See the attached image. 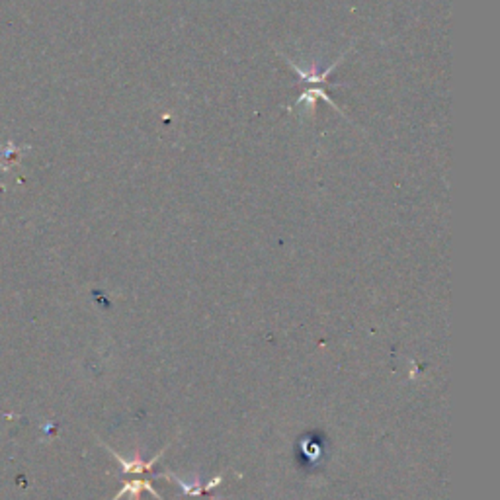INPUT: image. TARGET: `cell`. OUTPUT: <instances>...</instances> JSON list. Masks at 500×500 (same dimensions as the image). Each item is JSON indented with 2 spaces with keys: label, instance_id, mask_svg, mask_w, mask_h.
<instances>
[{
  "label": "cell",
  "instance_id": "obj_1",
  "mask_svg": "<svg viewBox=\"0 0 500 500\" xmlns=\"http://www.w3.org/2000/svg\"><path fill=\"white\" fill-rule=\"evenodd\" d=\"M160 477L174 481L178 487L182 489V492H184V494H190V497H196V494H201V492H208V490H211L213 487H217V485L223 483V475H219L215 479H211L209 483H206V485H203V481L199 479V477H194L192 481H186L182 479V477H178V475H168V473H162Z\"/></svg>",
  "mask_w": 500,
  "mask_h": 500
},
{
  "label": "cell",
  "instance_id": "obj_2",
  "mask_svg": "<svg viewBox=\"0 0 500 500\" xmlns=\"http://www.w3.org/2000/svg\"><path fill=\"white\" fill-rule=\"evenodd\" d=\"M165 451H167V448L162 449L160 453H156L151 461H141L139 456H135V459H124L119 453H115V451H112V453H114L115 459L119 461V465L124 469V473H127V475H141V473H147V471H151V469L155 467V463L160 459V456H162Z\"/></svg>",
  "mask_w": 500,
  "mask_h": 500
},
{
  "label": "cell",
  "instance_id": "obj_3",
  "mask_svg": "<svg viewBox=\"0 0 500 500\" xmlns=\"http://www.w3.org/2000/svg\"><path fill=\"white\" fill-rule=\"evenodd\" d=\"M143 490L151 492V497H155L156 500H165L158 492H156V489L149 483V481H129V483H125L124 489L115 494L114 500L122 499V497H131V500H139L141 499V492H143Z\"/></svg>",
  "mask_w": 500,
  "mask_h": 500
}]
</instances>
